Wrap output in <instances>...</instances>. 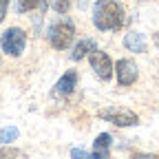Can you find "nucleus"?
Masks as SVG:
<instances>
[{"label": "nucleus", "mask_w": 159, "mask_h": 159, "mask_svg": "<svg viewBox=\"0 0 159 159\" xmlns=\"http://www.w3.org/2000/svg\"><path fill=\"white\" fill-rule=\"evenodd\" d=\"M91 20L97 31H119L126 22L124 5L119 0H95Z\"/></svg>", "instance_id": "obj_1"}, {"label": "nucleus", "mask_w": 159, "mask_h": 159, "mask_svg": "<svg viewBox=\"0 0 159 159\" xmlns=\"http://www.w3.org/2000/svg\"><path fill=\"white\" fill-rule=\"evenodd\" d=\"M47 38H49V44L57 51H64L73 44V40H75V25H73V20L66 16V18H60L55 20V22L49 25L47 29Z\"/></svg>", "instance_id": "obj_2"}, {"label": "nucleus", "mask_w": 159, "mask_h": 159, "mask_svg": "<svg viewBox=\"0 0 159 159\" xmlns=\"http://www.w3.org/2000/svg\"><path fill=\"white\" fill-rule=\"evenodd\" d=\"M0 49L11 57H20L27 49V31L20 27H9L0 35Z\"/></svg>", "instance_id": "obj_3"}, {"label": "nucleus", "mask_w": 159, "mask_h": 159, "mask_svg": "<svg viewBox=\"0 0 159 159\" xmlns=\"http://www.w3.org/2000/svg\"><path fill=\"white\" fill-rule=\"evenodd\" d=\"M97 117L104 119V122L117 126V128H128V126H137L139 124V117L137 113L128 111V108H119V106H106V108H99Z\"/></svg>", "instance_id": "obj_4"}, {"label": "nucleus", "mask_w": 159, "mask_h": 159, "mask_svg": "<svg viewBox=\"0 0 159 159\" xmlns=\"http://www.w3.org/2000/svg\"><path fill=\"white\" fill-rule=\"evenodd\" d=\"M89 64H91L93 73L102 80V82H108V80L115 75V64H113L111 55L104 53V51H99V49H95V51L89 55Z\"/></svg>", "instance_id": "obj_5"}, {"label": "nucleus", "mask_w": 159, "mask_h": 159, "mask_svg": "<svg viewBox=\"0 0 159 159\" xmlns=\"http://www.w3.org/2000/svg\"><path fill=\"white\" fill-rule=\"evenodd\" d=\"M115 77L119 86H133L139 77V69L130 57H122L115 62Z\"/></svg>", "instance_id": "obj_6"}, {"label": "nucleus", "mask_w": 159, "mask_h": 159, "mask_svg": "<svg viewBox=\"0 0 159 159\" xmlns=\"http://www.w3.org/2000/svg\"><path fill=\"white\" fill-rule=\"evenodd\" d=\"M77 80H80V75H77V71H73V69H69L62 77L55 82V86H53V91L57 93V95H71L75 89H77Z\"/></svg>", "instance_id": "obj_7"}, {"label": "nucleus", "mask_w": 159, "mask_h": 159, "mask_svg": "<svg viewBox=\"0 0 159 159\" xmlns=\"http://www.w3.org/2000/svg\"><path fill=\"white\" fill-rule=\"evenodd\" d=\"M124 47H126L130 53H146V49H148L146 35L139 33V31H128V33L124 35Z\"/></svg>", "instance_id": "obj_8"}, {"label": "nucleus", "mask_w": 159, "mask_h": 159, "mask_svg": "<svg viewBox=\"0 0 159 159\" xmlns=\"http://www.w3.org/2000/svg\"><path fill=\"white\" fill-rule=\"evenodd\" d=\"M111 144H113V137L111 133H99L93 142V152L91 157H97V159H106L111 155Z\"/></svg>", "instance_id": "obj_9"}, {"label": "nucleus", "mask_w": 159, "mask_h": 159, "mask_svg": "<svg viewBox=\"0 0 159 159\" xmlns=\"http://www.w3.org/2000/svg\"><path fill=\"white\" fill-rule=\"evenodd\" d=\"M95 49H97L95 40H93V38H84V40H80V42L73 47V51H71V60H73V62H80V60H84L86 55H91Z\"/></svg>", "instance_id": "obj_10"}, {"label": "nucleus", "mask_w": 159, "mask_h": 159, "mask_svg": "<svg viewBox=\"0 0 159 159\" xmlns=\"http://www.w3.org/2000/svg\"><path fill=\"white\" fill-rule=\"evenodd\" d=\"M20 13H31V11H47L49 2L47 0H16Z\"/></svg>", "instance_id": "obj_11"}, {"label": "nucleus", "mask_w": 159, "mask_h": 159, "mask_svg": "<svg viewBox=\"0 0 159 159\" xmlns=\"http://www.w3.org/2000/svg\"><path fill=\"white\" fill-rule=\"evenodd\" d=\"M20 135V130L16 126H5V128H0V144H11L16 142Z\"/></svg>", "instance_id": "obj_12"}, {"label": "nucleus", "mask_w": 159, "mask_h": 159, "mask_svg": "<svg viewBox=\"0 0 159 159\" xmlns=\"http://www.w3.org/2000/svg\"><path fill=\"white\" fill-rule=\"evenodd\" d=\"M53 9L57 11V13H66L69 11V7H71V0H53Z\"/></svg>", "instance_id": "obj_13"}, {"label": "nucleus", "mask_w": 159, "mask_h": 159, "mask_svg": "<svg viewBox=\"0 0 159 159\" xmlns=\"http://www.w3.org/2000/svg\"><path fill=\"white\" fill-rule=\"evenodd\" d=\"M71 157H75V159H86V157H91V152L84 150V148H73V150H71Z\"/></svg>", "instance_id": "obj_14"}, {"label": "nucleus", "mask_w": 159, "mask_h": 159, "mask_svg": "<svg viewBox=\"0 0 159 159\" xmlns=\"http://www.w3.org/2000/svg\"><path fill=\"white\" fill-rule=\"evenodd\" d=\"M7 9H9V0H0V22L7 18Z\"/></svg>", "instance_id": "obj_15"}, {"label": "nucleus", "mask_w": 159, "mask_h": 159, "mask_svg": "<svg viewBox=\"0 0 159 159\" xmlns=\"http://www.w3.org/2000/svg\"><path fill=\"white\" fill-rule=\"evenodd\" d=\"M13 155H22L16 148H0V157H13Z\"/></svg>", "instance_id": "obj_16"}, {"label": "nucleus", "mask_w": 159, "mask_h": 159, "mask_svg": "<svg viewBox=\"0 0 159 159\" xmlns=\"http://www.w3.org/2000/svg\"><path fill=\"white\" fill-rule=\"evenodd\" d=\"M155 44L159 47V33H155Z\"/></svg>", "instance_id": "obj_17"}]
</instances>
